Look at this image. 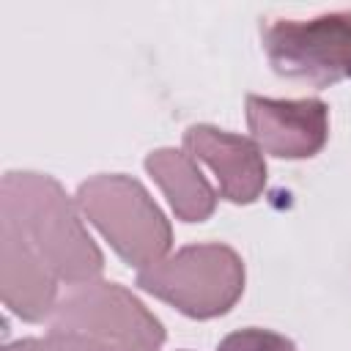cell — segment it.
I'll list each match as a JSON object with an SVG mask.
<instances>
[{"label": "cell", "mask_w": 351, "mask_h": 351, "mask_svg": "<svg viewBox=\"0 0 351 351\" xmlns=\"http://www.w3.org/2000/svg\"><path fill=\"white\" fill-rule=\"evenodd\" d=\"M3 351H121V348L77 332H49L44 337H25L8 343Z\"/></svg>", "instance_id": "30bf717a"}, {"label": "cell", "mask_w": 351, "mask_h": 351, "mask_svg": "<svg viewBox=\"0 0 351 351\" xmlns=\"http://www.w3.org/2000/svg\"><path fill=\"white\" fill-rule=\"evenodd\" d=\"M0 222H8L25 244L66 285L99 280L104 255L80 219V206L44 173L11 170L0 181Z\"/></svg>", "instance_id": "6da1fadb"}, {"label": "cell", "mask_w": 351, "mask_h": 351, "mask_svg": "<svg viewBox=\"0 0 351 351\" xmlns=\"http://www.w3.org/2000/svg\"><path fill=\"white\" fill-rule=\"evenodd\" d=\"M82 217L110 241L115 255L134 269H151L173 247V228L148 189L123 173H101L77 186Z\"/></svg>", "instance_id": "7a4b0ae2"}, {"label": "cell", "mask_w": 351, "mask_h": 351, "mask_svg": "<svg viewBox=\"0 0 351 351\" xmlns=\"http://www.w3.org/2000/svg\"><path fill=\"white\" fill-rule=\"evenodd\" d=\"M145 170L165 192L176 219L192 225V222H206L214 214L217 192L186 151L156 148L145 156Z\"/></svg>", "instance_id": "9c48e42d"}, {"label": "cell", "mask_w": 351, "mask_h": 351, "mask_svg": "<svg viewBox=\"0 0 351 351\" xmlns=\"http://www.w3.org/2000/svg\"><path fill=\"white\" fill-rule=\"evenodd\" d=\"M58 277L25 244V239L0 222V296L3 304L27 324L49 321L58 304Z\"/></svg>", "instance_id": "ba28073f"}, {"label": "cell", "mask_w": 351, "mask_h": 351, "mask_svg": "<svg viewBox=\"0 0 351 351\" xmlns=\"http://www.w3.org/2000/svg\"><path fill=\"white\" fill-rule=\"evenodd\" d=\"M49 332H77L121 351H159L165 346L162 321L123 285L90 280L71 285L49 315Z\"/></svg>", "instance_id": "277c9868"}, {"label": "cell", "mask_w": 351, "mask_h": 351, "mask_svg": "<svg viewBox=\"0 0 351 351\" xmlns=\"http://www.w3.org/2000/svg\"><path fill=\"white\" fill-rule=\"evenodd\" d=\"M247 126L261 151L277 159H313L329 140L326 101L247 96Z\"/></svg>", "instance_id": "8992f818"}, {"label": "cell", "mask_w": 351, "mask_h": 351, "mask_svg": "<svg viewBox=\"0 0 351 351\" xmlns=\"http://www.w3.org/2000/svg\"><path fill=\"white\" fill-rule=\"evenodd\" d=\"M184 151L211 167L219 184V195L233 206L255 203L266 189V162L255 140L217 129L211 123H195L184 132Z\"/></svg>", "instance_id": "52a82bcc"}, {"label": "cell", "mask_w": 351, "mask_h": 351, "mask_svg": "<svg viewBox=\"0 0 351 351\" xmlns=\"http://www.w3.org/2000/svg\"><path fill=\"white\" fill-rule=\"evenodd\" d=\"M274 74L329 88L351 80V11H329L313 19H269L261 27Z\"/></svg>", "instance_id": "5b68a950"}, {"label": "cell", "mask_w": 351, "mask_h": 351, "mask_svg": "<svg viewBox=\"0 0 351 351\" xmlns=\"http://www.w3.org/2000/svg\"><path fill=\"white\" fill-rule=\"evenodd\" d=\"M244 280L241 255L219 241L181 247L156 266L137 271V285L145 293L195 321L230 313L244 293Z\"/></svg>", "instance_id": "3957f363"}, {"label": "cell", "mask_w": 351, "mask_h": 351, "mask_svg": "<svg viewBox=\"0 0 351 351\" xmlns=\"http://www.w3.org/2000/svg\"><path fill=\"white\" fill-rule=\"evenodd\" d=\"M217 351H296V343L271 329L247 326V329H236V332L225 335L219 340Z\"/></svg>", "instance_id": "8fae6325"}]
</instances>
